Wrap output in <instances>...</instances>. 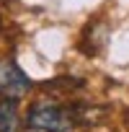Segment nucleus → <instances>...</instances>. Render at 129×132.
I'll list each match as a JSON object with an SVG mask.
<instances>
[{"label":"nucleus","instance_id":"2","mask_svg":"<svg viewBox=\"0 0 129 132\" xmlns=\"http://www.w3.org/2000/svg\"><path fill=\"white\" fill-rule=\"evenodd\" d=\"M34 88V80L21 70L13 57L0 60V98H23Z\"/></svg>","mask_w":129,"mask_h":132},{"label":"nucleus","instance_id":"3","mask_svg":"<svg viewBox=\"0 0 129 132\" xmlns=\"http://www.w3.org/2000/svg\"><path fill=\"white\" fill-rule=\"evenodd\" d=\"M18 129H21L18 98H0V132H18Z\"/></svg>","mask_w":129,"mask_h":132},{"label":"nucleus","instance_id":"1","mask_svg":"<svg viewBox=\"0 0 129 132\" xmlns=\"http://www.w3.org/2000/svg\"><path fill=\"white\" fill-rule=\"evenodd\" d=\"M78 104H54V101H36L26 114V127L34 132H70L80 124Z\"/></svg>","mask_w":129,"mask_h":132}]
</instances>
